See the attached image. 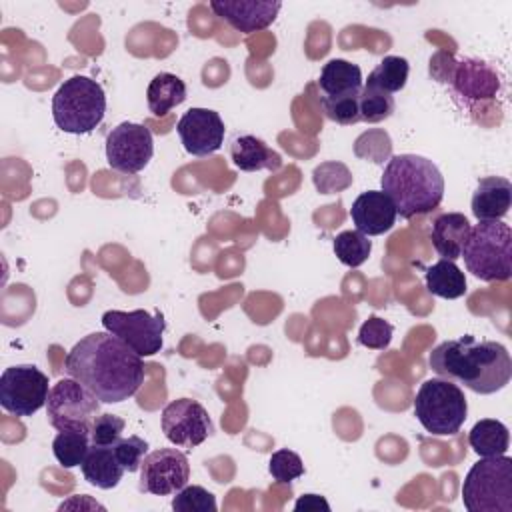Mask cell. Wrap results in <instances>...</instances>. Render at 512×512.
Masks as SVG:
<instances>
[{"label":"cell","mask_w":512,"mask_h":512,"mask_svg":"<svg viewBox=\"0 0 512 512\" xmlns=\"http://www.w3.org/2000/svg\"><path fill=\"white\" fill-rule=\"evenodd\" d=\"M64 372L104 404L128 400L144 382L142 356L108 330L76 342L64 360Z\"/></svg>","instance_id":"6da1fadb"},{"label":"cell","mask_w":512,"mask_h":512,"mask_svg":"<svg viewBox=\"0 0 512 512\" xmlns=\"http://www.w3.org/2000/svg\"><path fill=\"white\" fill-rule=\"evenodd\" d=\"M428 366L440 378L464 384L476 394H494L512 378L506 346L494 340H476L470 334L440 342L430 352Z\"/></svg>","instance_id":"7a4b0ae2"},{"label":"cell","mask_w":512,"mask_h":512,"mask_svg":"<svg viewBox=\"0 0 512 512\" xmlns=\"http://www.w3.org/2000/svg\"><path fill=\"white\" fill-rule=\"evenodd\" d=\"M380 184L402 218L428 214L444 198V178L438 166L418 154L392 156L384 166Z\"/></svg>","instance_id":"3957f363"},{"label":"cell","mask_w":512,"mask_h":512,"mask_svg":"<svg viewBox=\"0 0 512 512\" xmlns=\"http://www.w3.org/2000/svg\"><path fill=\"white\" fill-rule=\"evenodd\" d=\"M468 272L484 282H504L512 276V230L502 220H482L470 228L460 252Z\"/></svg>","instance_id":"277c9868"},{"label":"cell","mask_w":512,"mask_h":512,"mask_svg":"<svg viewBox=\"0 0 512 512\" xmlns=\"http://www.w3.org/2000/svg\"><path fill=\"white\" fill-rule=\"evenodd\" d=\"M106 114L104 88L88 76H72L52 96L54 124L68 134H88Z\"/></svg>","instance_id":"5b68a950"},{"label":"cell","mask_w":512,"mask_h":512,"mask_svg":"<svg viewBox=\"0 0 512 512\" xmlns=\"http://www.w3.org/2000/svg\"><path fill=\"white\" fill-rule=\"evenodd\" d=\"M468 402L462 388L446 378L424 380L414 396V416L434 436H452L466 422Z\"/></svg>","instance_id":"8992f818"},{"label":"cell","mask_w":512,"mask_h":512,"mask_svg":"<svg viewBox=\"0 0 512 512\" xmlns=\"http://www.w3.org/2000/svg\"><path fill=\"white\" fill-rule=\"evenodd\" d=\"M462 502L468 512H512V458L478 460L464 478Z\"/></svg>","instance_id":"52a82bcc"},{"label":"cell","mask_w":512,"mask_h":512,"mask_svg":"<svg viewBox=\"0 0 512 512\" xmlns=\"http://www.w3.org/2000/svg\"><path fill=\"white\" fill-rule=\"evenodd\" d=\"M100 400L78 380L62 378L48 394L46 416L48 422L60 430L90 432L94 418L100 414Z\"/></svg>","instance_id":"ba28073f"},{"label":"cell","mask_w":512,"mask_h":512,"mask_svg":"<svg viewBox=\"0 0 512 512\" xmlns=\"http://www.w3.org/2000/svg\"><path fill=\"white\" fill-rule=\"evenodd\" d=\"M48 376L34 364L10 366L0 374V404L14 416H32L48 402Z\"/></svg>","instance_id":"9c48e42d"},{"label":"cell","mask_w":512,"mask_h":512,"mask_svg":"<svg viewBox=\"0 0 512 512\" xmlns=\"http://www.w3.org/2000/svg\"><path fill=\"white\" fill-rule=\"evenodd\" d=\"M102 326L118 336L138 356H154L162 348L166 322L162 312L150 314L148 310H108L102 314Z\"/></svg>","instance_id":"30bf717a"},{"label":"cell","mask_w":512,"mask_h":512,"mask_svg":"<svg viewBox=\"0 0 512 512\" xmlns=\"http://www.w3.org/2000/svg\"><path fill=\"white\" fill-rule=\"evenodd\" d=\"M154 154L152 132L144 124L122 122L106 136V160L112 170L136 174L144 170Z\"/></svg>","instance_id":"8fae6325"},{"label":"cell","mask_w":512,"mask_h":512,"mask_svg":"<svg viewBox=\"0 0 512 512\" xmlns=\"http://www.w3.org/2000/svg\"><path fill=\"white\" fill-rule=\"evenodd\" d=\"M160 424L166 440L180 448H196L214 434L206 408L192 398H178L166 404Z\"/></svg>","instance_id":"7c38bea8"},{"label":"cell","mask_w":512,"mask_h":512,"mask_svg":"<svg viewBox=\"0 0 512 512\" xmlns=\"http://www.w3.org/2000/svg\"><path fill=\"white\" fill-rule=\"evenodd\" d=\"M190 480L188 458L176 448H158L144 456L140 466V490L154 496H170Z\"/></svg>","instance_id":"4fadbf2b"},{"label":"cell","mask_w":512,"mask_h":512,"mask_svg":"<svg viewBox=\"0 0 512 512\" xmlns=\"http://www.w3.org/2000/svg\"><path fill=\"white\" fill-rule=\"evenodd\" d=\"M184 150L192 156L214 154L224 142V122L210 108H190L176 124Z\"/></svg>","instance_id":"5bb4252c"},{"label":"cell","mask_w":512,"mask_h":512,"mask_svg":"<svg viewBox=\"0 0 512 512\" xmlns=\"http://www.w3.org/2000/svg\"><path fill=\"white\" fill-rule=\"evenodd\" d=\"M210 8L218 18L228 22L234 30L252 34L268 28L276 20L282 8V2L278 0H212Z\"/></svg>","instance_id":"9a60e30c"},{"label":"cell","mask_w":512,"mask_h":512,"mask_svg":"<svg viewBox=\"0 0 512 512\" xmlns=\"http://www.w3.org/2000/svg\"><path fill=\"white\" fill-rule=\"evenodd\" d=\"M396 208L382 190L362 192L350 208V218L358 232L366 236H380L396 222Z\"/></svg>","instance_id":"2e32d148"},{"label":"cell","mask_w":512,"mask_h":512,"mask_svg":"<svg viewBox=\"0 0 512 512\" xmlns=\"http://www.w3.org/2000/svg\"><path fill=\"white\" fill-rule=\"evenodd\" d=\"M512 204V184L502 176H486L478 180L472 194V214L482 220H500Z\"/></svg>","instance_id":"e0dca14e"},{"label":"cell","mask_w":512,"mask_h":512,"mask_svg":"<svg viewBox=\"0 0 512 512\" xmlns=\"http://www.w3.org/2000/svg\"><path fill=\"white\" fill-rule=\"evenodd\" d=\"M468 234H470L468 218L460 212H446L434 220L430 240L434 250L444 260L454 262L460 258V252L468 240Z\"/></svg>","instance_id":"ac0fdd59"},{"label":"cell","mask_w":512,"mask_h":512,"mask_svg":"<svg viewBox=\"0 0 512 512\" xmlns=\"http://www.w3.org/2000/svg\"><path fill=\"white\" fill-rule=\"evenodd\" d=\"M230 158L236 168L244 172H256V170H280L282 158L276 150H272L264 140L252 136V134H242L236 136L230 144Z\"/></svg>","instance_id":"d6986e66"},{"label":"cell","mask_w":512,"mask_h":512,"mask_svg":"<svg viewBox=\"0 0 512 512\" xmlns=\"http://www.w3.org/2000/svg\"><path fill=\"white\" fill-rule=\"evenodd\" d=\"M454 86L462 96L472 100H482V98L496 96L500 82L496 72L484 62L464 60L456 66Z\"/></svg>","instance_id":"ffe728a7"},{"label":"cell","mask_w":512,"mask_h":512,"mask_svg":"<svg viewBox=\"0 0 512 512\" xmlns=\"http://www.w3.org/2000/svg\"><path fill=\"white\" fill-rule=\"evenodd\" d=\"M318 88L322 90V98H338L360 94L362 90V70L342 58L328 60L318 78Z\"/></svg>","instance_id":"44dd1931"},{"label":"cell","mask_w":512,"mask_h":512,"mask_svg":"<svg viewBox=\"0 0 512 512\" xmlns=\"http://www.w3.org/2000/svg\"><path fill=\"white\" fill-rule=\"evenodd\" d=\"M84 478L102 490H110L118 486L124 476V466L116 458L114 446H90L84 462L80 464Z\"/></svg>","instance_id":"7402d4cb"},{"label":"cell","mask_w":512,"mask_h":512,"mask_svg":"<svg viewBox=\"0 0 512 512\" xmlns=\"http://www.w3.org/2000/svg\"><path fill=\"white\" fill-rule=\"evenodd\" d=\"M146 100L152 114L164 116L186 100V84L176 74L160 72L150 80Z\"/></svg>","instance_id":"603a6c76"},{"label":"cell","mask_w":512,"mask_h":512,"mask_svg":"<svg viewBox=\"0 0 512 512\" xmlns=\"http://www.w3.org/2000/svg\"><path fill=\"white\" fill-rule=\"evenodd\" d=\"M468 442H470L472 450L482 458L500 456V454H506V450H508L510 434H508V428L500 420L482 418L472 426V430L468 434Z\"/></svg>","instance_id":"cb8c5ba5"},{"label":"cell","mask_w":512,"mask_h":512,"mask_svg":"<svg viewBox=\"0 0 512 512\" xmlns=\"http://www.w3.org/2000/svg\"><path fill=\"white\" fill-rule=\"evenodd\" d=\"M426 288L430 294L454 300L466 294V276L452 260H438L426 270Z\"/></svg>","instance_id":"d4e9b609"},{"label":"cell","mask_w":512,"mask_h":512,"mask_svg":"<svg viewBox=\"0 0 512 512\" xmlns=\"http://www.w3.org/2000/svg\"><path fill=\"white\" fill-rule=\"evenodd\" d=\"M408 72H410V66H408L406 58H402V56H384L380 60V64L368 74L366 86H372V88H378L382 92L394 94V92H400L406 86Z\"/></svg>","instance_id":"484cf974"},{"label":"cell","mask_w":512,"mask_h":512,"mask_svg":"<svg viewBox=\"0 0 512 512\" xmlns=\"http://www.w3.org/2000/svg\"><path fill=\"white\" fill-rule=\"evenodd\" d=\"M90 432L84 430H60L56 438L52 440V452L54 458L64 468L80 466L90 450Z\"/></svg>","instance_id":"4316f807"},{"label":"cell","mask_w":512,"mask_h":512,"mask_svg":"<svg viewBox=\"0 0 512 512\" xmlns=\"http://www.w3.org/2000/svg\"><path fill=\"white\" fill-rule=\"evenodd\" d=\"M332 246H334V254L338 256V260L350 268L362 266L368 260L370 250H372V242L368 240V236L358 230H344V232L336 234Z\"/></svg>","instance_id":"83f0119b"},{"label":"cell","mask_w":512,"mask_h":512,"mask_svg":"<svg viewBox=\"0 0 512 512\" xmlns=\"http://www.w3.org/2000/svg\"><path fill=\"white\" fill-rule=\"evenodd\" d=\"M358 112L360 122L376 124L392 116L394 112V98L388 92H382L372 86H362L360 98H358Z\"/></svg>","instance_id":"f1b7e54d"},{"label":"cell","mask_w":512,"mask_h":512,"mask_svg":"<svg viewBox=\"0 0 512 512\" xmlns=\"http://www.w3.org/2000/svg\"><path fill=\"white\" fill-rule=\"evenodd\" d=\"M172 508L176 512H216V498L202 486H184L172 498Z\"/></svg>","instance_id":"f546056e"},{"label":"cell","mask_w":512,"mask_h":512,"mask_svg":"<svg viewBox=\"0 0 512 512\" xmlns=\"http://www.w3.org/2000/svg\"><path fill=\"white\" fill-rule=\"evenodd\" d=\"M362 92V90H360ZM358 98L360 94H350V96H338V98H322L320 104L324 108L326 118H330L336 124L350 126L360 122V112H358Z\"/></svg>","instance_id":"4dcf8cb0"},{"label":"cell","mask_w":512,"mask_h":512,"mask_svg":"<svg viewBox=\"0 0 512 512\" xmlns=\"http://www.w3.org/2000/svg\"><path fill=\"white\" fill-rule=\"evenodd\" d=\"M268 470H270V474L276 482L290 484L292 480H296L304 474V464H302V458L296 452H292L288 448H282V450H276L270 456Z\"/></svg>","instance_id":"1f68e13d"},{"label":"cell","mask_w":512,"mask_h":512,"mask_svg":"<svg viewBox=\"0 0 512 512\" xmlns=\"http://www.w3.org/2000/svg\"><path fill=\"white\" fill-rule=\"evenodd\" d=\"M124 418L116 414H98L90 428V442L94 446H114L124 432Z\"/></svg>","instance_id":"d6a6232c"},{"label":"cell","mask_w":512,"mask_h":512,"mask_svg":"<svg viewBox=\"0 0 512 512\" xmlns=\"http://www.w3.org/2000/svg\"><path fill=\"white\" fill-rule=\"evenodd\" d=\"M392 334H394V328L390 322H386L384 318H378V316H370L360 326L358 342L372 350H384L390 346Z\"/></svg>","instance_id":"836d02e7"},{"label":"cell","mask_w":512,"mask_h":512,"mask_svg":"<svg viewBox=\"0 0 512 512\" xmlns=\"http://www.w3.org/2000/svg\"><path fill=\"white\" fill-rule=\"evenodd\" d=\"M114 452H116V458L120 460V464L124 466L126 472H136V470H140L142 460L148 452V442L140 436L120 438L114 444Z\"/></svg>","instance_id":"e575fe53"},{"label":"cell","mask_w":512,"mask_h":512,"mask_svg":"<svg viewBox=\"0 0 512 512\" xmlns=\"http://www.w3.org/2000/svg\"><path fill=\"white\" fill-rule=\"evenodd\" d=\"M294 510L296 512H318V510H324V512H330V504L322 498V496H318V494H304V496H300L298 500H296V504H294Z\"/></svg>","instance_id":"d590c367"}]
</instances>
